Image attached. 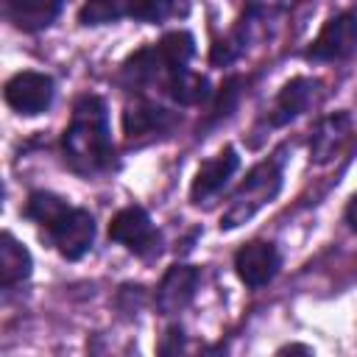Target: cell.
Instances as JSON below:
<instances>
[{
	"label": "cell",
	"mask_w": 357,
	"mask_h": 357,
	"mask_svg": "<svg viewBox=\"0 0 357 357\" xmlns=\"http://www.w3.org/2000/svg\"><path fill=\"white\" fill-rule=\"evenodd\" d=\"M61 151L70 170L81 176H95L114 165L109 109L100 95L86 92L75 100L70 123L61 134Z\"/></svg>",
	"instance_id": "6da1fadb"
},
{
	"label": "cell",
	"mask_w": 357,
	"mask_h": 357,
	"mask_svg": "<svg viewBox=\"0 0 357 357\" xmlns=\"http://www.w3.org/2000/svg\"><path fill=\"white\" fill-rule=\"evenodd\" d=\"M287 148L282 145L279 151H273L268 159H262L259 165H254L248 170V176L243 178V184L234 190L229 209L220 215V229H237L240 223L251 220L265 204H271L279 190H282V173H284V162H287Z\"/></svg>",
	"instance_id": "7a4b0ae2"
},
{
	"label": "cell",
	"mask_w": 357,
	"mask_h": 357,
	"mask_svg": "<svg viewBox=\"0 0 357 357\" xmlns=\"http://www.w3.org/2000/svg\"><path fill=\"white\" fill-rule=\"evenodd\" d=\"M42 229V237L70 262L81 259L92 243H95V218L81 209V206H70L64 204Z\"/></svg>",
	"instance_id": "3957f363"
},
{
	"label": "cell",
	"mask_w": 357,
	"mask_h": 357,
	"mask_svg": "<svg viewBox=\"0 0 357 357\" xmlns=\"http://www.w3.org/2000/svg\"><path fill=\"white\" fill-rule=\"evenodd\" d=\"M53 98H56L53 78L47 73H36V70L14 73L3 86V100L8 103V109H14L17 114H25V117L47 112Z\"/></svg>",
	"instance_id": "277c9868"
},
{
	"label": "cell",
	"mask_w": 357,
	"mask_h": 357,
	"mask_svg": "<svg viewBox=\"0 0 357 357\" xmlns=\"http://www.w3.org/2000/svg\"><path fill=\"white\" fill-rule=\"evenodd\" d=\"M109 240L126 245L131 254L145 257V259L153 257V254H159V243H162V237H159L151 215L142 206H137V204L120 209L112 218V223H109Z\"/></svg>",
	"instance_id": "5b68a950"
},
{
	"label": "cell",
	"mask_w": 357,
	"mask_h": 357,
	"mask_svg": "<svg viewBox=\"0 0 357 357\" xmlns=\"http://www.w3.org/2000/svg\"><path fill=\"white\" fill-rule=\"evenodd\" d=\"M357 50V14L340 11L324 22L304 56L310 61H343Z\"/></svg>",
	"instance_id": "8992f818"
},
{
	"label": "cell",
	"mask_w": 357,
	"mask_h": 357,
	"mask_svg": "<svg viewBox=\"0 0 357 357\" xmlns=\"http://www.w3.org/2000/svg\"><path fill=\"white\" fill-rule=\"evenodd\" d=\"M282 268V254L268 240H251L234 254V273L245 287H265Z\"/></svg>",
	"instance_id": "52a82bcc"
},
{
	"label": "cell",
	"mask_w": 357,
	"mask_h": 357,
	"mask_svg": "<svg viewBox=\"0 0 357 357\" xmlns=\"http://www.w3.org/2000/svg\"><path fill=\"white\" fill-rule=\"evenodd\" d=\"M178 123V114L153 103V100H134L123 109V134L128 142H139V139H153L159 134H167L173 126Z\"/></svg>",
	"instance_id": "ba28073f"
},
{
	"label": "cell",
	"mask_w": 357,
	"mask_h": 357,
	"mask_svg": "<svg viewBox=\"0 0 357 357\" xmlns=\"http://www.w3.org/2000/svg\"><path fill=\"white\" fill-rule=\"evenodd\" d=\"M198 282H201V271L195 265H170L156 287V310L162 315H176L181 312L192 298H195V290H198Z\"/></svg>",
	"instance_id": "9c48e42d"
},
{
	"label": "cell",
	"mask_w": 357,
	"mask_h": 357,
	"mask_svg": "<svg viewBox=\"0 0 357 357\" xmlns=\"http://www.w3.org/2000/svg\"><path fill=\"white\" fill-rule=\"evenodd\" d=\"M237 167H240V156L231 145H226L223 151H218L212 159H206L198 167L192 187H190V201L192 204H209L229 184V178L237 173Z\"/></svg>",
	"instance_id": "30bf717a"
},
{
	"label": "cell",
	"mask_w": 357,
	"mask_h": 357,
	"mask_svg": "<svg viewBox=\"0 0 357 357\" xmlns=\"http://www.w3.org/2000/svg\"><path fill=\"white\" fill-rule=\"evenodd\" d=\"M318 86H321V81L310 78V75L290 78L279 89V95H276V100H273V106L268 112V126H287L296 117H301L312 106V100L318 95Z\"/></svg>",
	"instance_id": "8fae6325"
},
{
	"label": "cell",
	"mask_w": 357,
	"mask_h": 357,
	"mask_svg": "<svg viewBox=\"0 0 357 357\" xmlns=\"http://www.w3.org/2000/svg\"><path fill=\"white\" fill-rule=\"evenodd\" d=\"M61 6L64 0H0L6 22H11L22 33H36L50 28L61 14Z\"/></svg>",
	"instance_id": "7c38bea8"
},
{
	"label": "cell",
	"mask_w": 357,
	"mask_h": 357,
	"mask_svg": "<svg viewBox=\"0 0 357 357\" xmlns=\"http://www.w3.org/2000/svg\"><path fill=\"white\" fill-rule=\"evenodd\" d=\"M351 134V114L349 112H335L326 114L315 123L310 131V159L315 165H326L335 159V153L343 148V142Z\"/></svg>",
	"instance_id": "4fadbf2b"
},
{
	"label": "cell",
	"mask_w": 357,
	"mask_h": 357,
	"mask_svg": "<svg viewBox=\"0 0 357 357\" xmlns=\"http://www.w3.org/2000/svg\"><path fill=\"white\" fill-rule=\"evenodd\" d=\"M170 70L165 64V59L159 56L156 45L151 47H139L137 53H131L123 67H120V81L128 86V89H142V86H153V84H162L167 81Z\"/></svg>",
	"instance_id": "5bb4252c"
},
{
	"label": "cell",
	"mask_w": 357,
	"mask_h": 357,
	"mask_svg": "<svg viewBox=\"0 0 357 357\" xmlns=\"http://www.w3.org/2000/svg\"><path fill=\"white\" fill-rule=\"evenodd\" d=\"M31 271H33L31 251L11 231H3V237H0V284H3V290L22 284L31 276Z\"/></svg>",
	"instance_id": "9a60e30c"
},
{
	"label": "cell",
	"mask_w": 357,
	"mask_h": 357,
	"mask_svg": "<svg viewBox=\"0 0 357 357\" xmlns=\"http://www.w3.org/2000/svg\"><path fill=\"white\" fill-rule=\"evenodd\" d=\"M165 92L178 106H201V103L212 100V95H215L212 86H209V78L190 70V67L170 73L167 81H165Z\"/></svg>",
	"instance_id": "2e32d148"
},
{
	"label": "cell",
	"mask_w": 357,
	"mask_h": 357,
	"mask_svg": "<svg viewBox=\"0 0 357 357\" xmlns=\"http://www.w3.org/2000/svg\"><path fill=\"white\" fill-rule=\"evenodd\" d=\"M190 0H128V17L137 22H165L170 17H184Z\"/></svg>",
	"instance_id": "e0dca14e"
},
{
	"label": "cell",
	"mask_w": 357,
	"mask_h": 357,
	"mask_svg": "<svg viewBox=\"0 0 357 357\" xmlns=\"http://www.w3.org/2000/svg\"><path fill=\"white\" fill-rule=\"evenodd\" d=\"M156 50L165 59L167 70L176 73V70H184L190 64V59L195 56V39L187 31H170L156 42Z\"/></svg>",
	"instance_id": "ac0fdd59"
},
{
	"label": "cell",
	"mask_w": 357,
	"mask_h": 357,
	"mask_svg": "<svg viewBox=\"0 0 357 357\" xmlns=\"http://www.w3.org/2000/svg\"><path fill=\"white\" fill-rule=\"evenodd\" d=\"M128 14V0H84L78 8L81 25H109Z\"/></svg>",
	"instance_id": "d6986e66"
},
{
	"label": "cell",
	"mask_w": 357,
	"mask_h": 357,
	"mask_svg": "<svg viewBox=\"0 0 357 357\" xmlns=\"http://www.w3.org/2000/svg\"><path fill=\"white\" fill-rule=\"evenodd\" d=\"M240 92H243V78L240 75H229L220 84V89L212 95V106H209L206 123H220L223 117H229L240 103Z\"/></svg>",
	"instance_id": "ffe728a7"
},
{
	"label": "cell",
	"mask_w": 357,
	"mask_h": 357,
	"mask_svg": "<svg viewBox=\"0 0 357 357\" xmlns=\"http://www.w3.org/2000/svg\"><path fill=\"white\" fill-rule=\"evenodd\" d=\"M184 349V329L178 324H173L165 335V343H159V351L162 354H178Z\"/></svg>",
	"instance_id": "44dd1931"
},
{
	"label": "cell",
	"mask_w": 357,
	"mask_h": 357,
	"mask_svg": "<svg viewBox=\"0 0 357 357\" xmlns=\"http://www.w3.org/2000/svg\"><path fill=\"white\" fill-rule=\"evenodd\" d=\"M346 223L351 231H357V195H351V201L346 206Z\"/></svg>",
	"instance_id": "7402d4cb"
},
{
	"label": "cell",
	"mask_w": 357,
	"mask_h": 357,
	"mask_svg": "<svg viewBox=\"0 0 357 357\" xmlns=\"http://www.w3.org/2000/svg\"><path fill=\"white\" fill-rule=\"evenodd\" d=\"M279 354H312L310 346H301V343H290V346H282Z\"/></svg>",
	"instance_id": "603a6c76"
}]
</instances>
